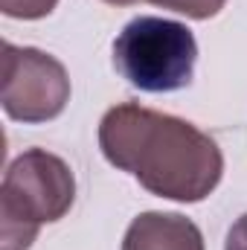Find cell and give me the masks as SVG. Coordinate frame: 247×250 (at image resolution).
Listing matches in <instances>:
<instances>
[{"mask_svg":"<svg viewBox=\"0 0 247 250\" xmlns=\"http://www.w3.org/2000/svg\"><path fill=\"white\" fill-rule=\"evenodd\" d=\"M99 148L143 189L181 204L204 201L224 175V154L209 134L137 102L114 105L102 117Z\"/></svg>","mask_w":247,"mask_h":250,"instance_id":"obj_1","label":"cell"},{"mask_svg":"<svg viewBox=\"0 0 247 250\" xmlns=\"http://www.w3.org/2000/svg\"><path fill=\"white\" fill-rule=\"evenodd\" d=\"M76 201V178L59 154L29 148L18 154L0 187V245L29 250L41 224H53Z\"/></svg>","mask_w":247,"mask_h":250,"instance_id":"obj_2","label":"cell"},{"mask_svg":"<svg viewBox=\"0 0 247 250\" xmlns=\"http://www.w3.org/2000/svg\"><path fill=\"white\" fill-rule=\"evenodd\" d=\"M198 62V41L181 21L140 15L114 41V67L125 82L145 93L189 87Z\"/></svg>","mask_w":247,"mask_h":250,"instance_id":"obj_3","label":"cell"},{"mask_svg":"<svg viewBox=\"0 0 247 250\" xmlns=\"http://www.w3.org/2000/svg\"><path fill=\"white\" fill-rule=\"evenodd\" d=\"M0 102L6 117L18 123H50L70 102V76L56 56L6 41Z\"/></svg>","mask_w":247,"mask_h":250,"instance_id":"obj_4","label":"cell"},{"mask_svg":"<svg viewBox=\"0 0 247 250\" xmlns=\"http://www.w3.org/2000/svg\"><path fill=\"white\" fill-rule=\"evenodd\" d=\"M123 250H204V236L181 212H143L128 224Z\"/></svg>","mask_w":247,"mask_h":250,"instance_id":"obj_5","label":"cell"},{"mask_svg":"<svg viewBox=\"0 0 247 250\" xmlns=\"http://www.w3.org/2000/svg\"><path fill=\"white\" fill-rule=\"evenodd\" d=\"M145 3H154L160 9H172L178 15L192 18V21H209L224 9L227 0H145Z\"/></svg>","mask_w":247,"mask_h":250,"instance_id":"obj_6","label":"cell"},{"mask_svg":"<svg viewBox=\"0 0 247 250\" xmlns=\"http://www.w3.org/2000/svg\"><path fill=\"white\" fill-rule=\"evenodd\" d=\"M56 6H59V0H0V12L6 18H18V21L47 18Z\"/></svg>","mask_w":247,"mask_h":250,"instance_id":"obj_7","label":"cell"},{"mask_svg":"<svg viewBox=\"0 0 247 250\" xmlns=\"http://www.w3.org/2000/svg\"><path fill=\"white\" fill-rule=\"evenodd\" d=\"M224 250H247V212L233 221V227L227 233V242H224Z\"/></svg>","mask_w":247,"mask_h":250,"instance_id":"obj_8","label":"cell"},{"mask_svg":"<svg viewBox=\"0 0 247 250\" xmlns=\"http://www.w3.org/2000/svg\"><path fill=\"white\" fill-rule=\"evenodd\" d=\"M102 3H111V6H134L140 0H102Z\"/></svg>","mask_w":247,"mask_h":250,"instance_id":"obj_9","label":"cell"}]
</instances>
